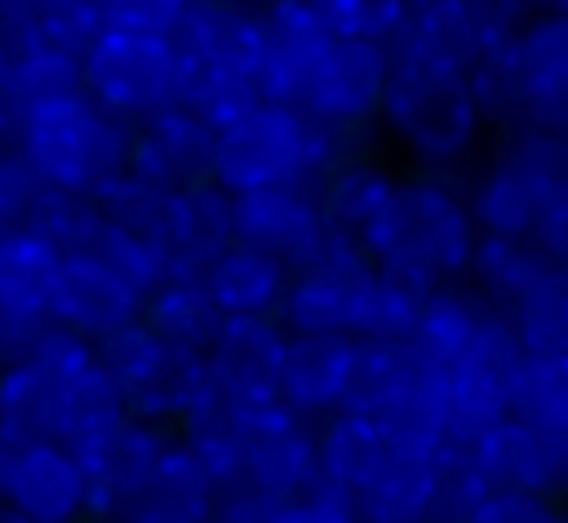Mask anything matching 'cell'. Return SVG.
I'll return each instance as SVG.
<instances>
[{
	"instance_id": "6da1fadb",
	"label": "cell",
	"mask_w": 568,
	"mask_h": 523,
	"mask_svg": "<svg viewBox=\"0 0 568 523\" xmlns=\"http://www.w3.org/2000/svg\"><path fill=\"white\" fill-rule=\"evenodd\" d=\"M377 270L408 275L426 288L462 284L479 248V226L466 199V177L404 168L386 208L359 235Z\"/></svg>"
},
{
	"instance_id": "7a4b0ae2",
	"label": "cell",
	"mask_w": 568,
	"mask_h": 523,
	"mask_svg": "<svg viewBox=\"0 0 568 523\" xmlns=\"http://www.w3.org/2000/svg\"><path fill=\"white\" fill-rule=\"evenodd\" d=\"M382 146L413 173L466 177L488 146L475 80L435 62H395L382 102Z\"/></svg>"
},
{
	"instance_id": "3957f363",
	"label": "cell",
	"mask_w": 568,
	"mask_h": 523,
	"mask_svg": "<svg viewBox=\"0 0 568 523\" xmlns=\"http://www.w3.org/2000/svg\"><path fill=\"white\" fill-rule=\"evenodd\" d=\"M9 142L22 151L40 182L98 199L129 173L133 124L111 115L80 89L13 115Z\"/></svg>"
},
{
	"instance_id": "277c9868",
	"label": "cell",
	"mask_w": 568,
	"mask_h": 523,
	"mask_svg": "<svg viewBox=\"0 0 568 523\" xmlns=\"http://www.w3.org/2000/svg\"><path fill=\"white\" fill-rule=\"evenodd\" d=\"M355 151H346L333 133L315 129L302 111L280 102H257L235 124L217 129L213 182L226 195L262 191V186H302L320 191V182Z\"/></svg>"
},
{
	"instance_id": "5b68a950",
	"label": "cell",
	"mask_w": 568,
	"mask_h": 523,
	"mask_svg": "<svg viewBox=\"0 0 568 523\" xmlns=\"http://www.w3.org/2000/svg\"><path fill=\"white\" fill-rule=\"evenodd\" d=\"M564 177L568 160L559 155L550 133L488 137L484 155L466 173V199L479 235L537 239V226Z\"/></svg>"
},
{
	"instance_id": "8992f818",
	"label": "cell",
	"mask_w": 568,
	"mask_h": 523,
	"mask_svg": "<svg viewBox=\"0 0 568 523\" xmlns=\"http://www.w3.org/2000/svg\"><path fill=\"white\" fill-rule=\"evenodd\" d=\"M377 266L368 262L359 235L337 230L333 222L293 266V284L280 310V324L302 337H351L355 310L373 284Z\"/></svg>"
},
{
	"instance_id": "52a82bcc",
	"label": "cell",
	"mask_w": 568,
	"mask_h": 523,
	"mask_svg": "<svg viewBox=\"0 0 568 523\" xmlns=\"http://www.w3.org/2000/svg\"><path fill=\"white\" fill-rule=\"evenodd\" d=\"M84 93L111 115L142 124L182 102V62L173 40L102 31L84 53Z\"/></svg>"
},
{
	"instance_id": "ba28073f",
	"label": "cell",
	"mask_w": 568,
	"mask_h": 523,
	"mask_svg": "<svg viewBox=\"0 0 568 523\" xmlns=\"http://www.w3.org/2000/svg\"><path fill=\"white\" fill-rule=\"evenodd\" d=\"M390 49L386 44H355L337 40L324 71L311 80L302 111L315 129L333 133L346 151H382V102L390 84Z\"/></svg>"
},
{
	"instance_id": "9c48e42d",
	"label": "cell",
	"mask_w": 568,
	"mask_h": 523,
	"mask_svg": "<svg viewBox=\"0 0 568 523\" xmlns=\"http://www.w3.org/2000/svg\"><path fill=\"white\" fill-rule=\"evenodd\" d=\"M142 244L160 270V284L182 275H204L235 244L231 195L217 182H191L173 191L160 226Z\"/></svg>"
},
{
	"instance_id": "30bf717a",
	"label": "cell",
	"mask_w": 568,
	"mask_h": 523,
	"mask_svg": "<svg viewBox=\"0 0 568 523\" xmlns=\"http://www.w3.org/2000/svg\"><path fill=\"white\" fill-rule=\"evenodd\" d=\"M257 22H262V62H257L262 102L297 106L311 80L333 58L337 35L320 22V13L306 0H266L257 9Z\"/></svg>"
},
{
	"instance_id": "8fae6325",
	"label": "cell",
	"mask_w": 568,
	"mask_h": 523,
	"mask_svg": "<svg viewBox=\"0 0 568 523\" xmlns=\"http://www.w3.org/2000/svg\"><path fill=\"white\" fill-rule=\"evenodd\" d=\"M0 501L44 523H93L89 474L67 443L13 448L0 439Z\"/></svg>"
},
{
	"instance_id": "7c38bea8",
	"label": "cell",
	"mask_w": 568,
	"mask_h": 523,
	"mask_svg": "<svg viewBox=\"0 0 568 523\" xmlns=\"http://www.w3.org/2000/svg\"><path fill=\"white\" fill-rule=\"evenodd\" d=\"M506 40L484 27L466 0H408L399 31L390 35V62H435L462 75H475L497 58Z\"/></svg>"
},
{
	"instance_id": "4fadbf2b",
	"label": "cell",
	"mask_w": 568,
	"mask_h": 523,
	"mask_svg": "<svg viewBox=\"0 0 568 523\" xmlns=\"http://www.w3.org/2000/svg\"><path fill=\"white\" fill-rule=\"evenodd\" d=\"M173 430L146 425L138 417L115 421L106 434L71 448L89 474V501H93V523H124V510L133 505L138 488L164 457Z\"/></svg>"
},
{
	"instance_id": "5bb4252c",
	"label": "cell",
	"mask_w": 568,
	"mask_h": 523,
	"mask_svg": "<svg viewBox=\"0 0 568 523\" xmlns=\"http://www.w3.org/2000/svg\"><path fill=\"white\" fill-rule=\"evenodd\" d=\"M497 66L510 75L541 133L568 120V13H537L497 49Z\"/></svg>"
},
{
	"instance_id": "9a60e30c",
	"label": "cell",
	"mask_w": 568,
	"mask_h": 523,
	"mask_svg": "<svg viewBox=\"0 0 568 523\" xmlns=\"http://www.w3.org/2000/svg\"><path fill=\"white\" fill-rule=\"evenodd\" d=\"M475 461L488 488H519L559 505L568 501V434L506 417L475 443Z\"/></svg>"
},
{
	"instance_id": "2e32d148",
	"label": "cell",
	"mask_w": 568,
	"mask_h": 523,
	"mask_svg": "<svg viewBox=\"0 0 568 523\" xmlns=\"http://www.w3.org/2000/svg\"><path fill=\"white\" fill-rule=\"evenodd\" d=\"M288 328L262 315H226L222 332L204 350V368L217 386L240 394L253 408L280 403V372L288 355Z\"/></svg>"
},
{
	"instance_id": "e0dca14e",
	"label": "cell",
	"mask_w": 568,
	"mask_h": 523,
	"mask_svg": "<svg viewBox=\"0 0 568 523\" xmlns=\"http://www.w3.org/2000/svg\"><path fill=\"white\" fill-rule=\"evenodd\" d=\"M257 492L275 501H297L320 483V448H315V425L293 417L284 403H271L257 412L253 434L244 443L240 474Z\"/></svg>"
},
{
	"instance_id": "ac0fdd59",
	"label": "cell",
	"mask_w": 568,
	"mask_h": 523,
	"mask_svg": "<svg viewBox=\"0 0 568 523\" xmlns=\"http://www.w3.org/2000/svg\"><path fill=\"white\" fill-rule=\"evenodd\" d=\"M213 151H217V129L178 102L133 124L129 173L164 191H182L191 182H213Z\"/></svg>"
},
{
	"instance_id": "d6986e66",
	"label": "cell",
	"mask_w": 568,
	"mask_h": 523,
	"mask_svg": "<svg viewBox=\"0 0 568 523\" xmlns=\"http://www.w3.org/2000/svg\"><path fill=\"white\" fill-rule=\"evenodd\" d=\"M169 40L178 49V62L191 71L257 80V62H262L257 9H240L226 0H191Z\"/></svg>"
},
{
	"instance_id": "ffe728a7",
	"label": "cell",
	"mask_w": 568,
	"mask_h": 523,
	"mask_svg": "<svg viewBox=\"0 0 568 523\" xmlns=\"http://www.w3.org/2000/svg\"><path fill=\"white\" fill-rule=\"evenodd\" d=\"M231 217H235V244L262 248L288 266H297L328 226L315 191L302 186H262L231 195Z\"/></svg>"
},
{
	"instance_id": "44dd1931",
	"label": "cell",
	"mask_w": 568,
	"mask_h": 523,
	"mask_svg": "<svg viewBox=\"0 0 568 523\" xmlns=\"http://www.w3.org/2000/svg\"><path fill=\"white\" fill-rule=\"evenodd\" d=\"M142 306H146V297L138 288H129L102 262L67 257L58 288H53V301H49V319L80 332L84 341H98V337L142 319Z\"/></svg>"
},
{
	"instance_id": "7402d4cb",
	"label": "cell",
	"mask_w": 568,
	"mask_h": 523,
	"mask_svg": "<svg viewBox=\"0 0 568 523\" xmlns=\"http://www.w3.org/2000/svg\"><path fill=\"white\" fill-rule=\"evenodd\" d=\"M71 399L75 381L36 359L0 372V439L13 448L62 443L71 425Z\"/></svg>"
},
{
	"instance_id": "603a6c76",
	"label": "cell",
	"mask_w": 568,
	"mask_h": 523,
	"mask_svg": "<svg viewBox=\"0 0 568 523\" xmlns=\"http://www.w3.org/2000/svg\"><path fill=\"white\" fill-rule=\"evenodd\" d=\"M217 474L173 434L146 483L138 488L124 523H209L217 505Z\"/></svg>"
},
{
	"instance_id": "cb8c5ba5",
	"label": "cell",
	"mask_w": 568,
	"mask_h": 523,
	"mask_svg": "<svg viewBox=\"0 0 568 523\" xmlns=\"http://www.w3.org/2000/svg\"><path fill=\"white\" fill-rule=\"evenodd\" d=\"M351 350H355V337H302V332H293L288 355H284V372H280V403L311 425L333 417L342 408Z\"/></svg>"
},
{
	"instance_id": "d4e9b609",
	"label": "cell",
	"mask_w": 568,
	"mask_h": 523,
	"mask_svg": "<svg viewBox=\"0 0 568 523\" xmlns=\"http://www.w3.org/2000/svg\"><path fill=\"white\" fill-rule=\"evenodd\" d=\"M359 523H439L435 452L390 448L377 474L355 492Z\"/></svg>"
},
{
	"instance_id": "484cf974",
	"label": "cell",
	"mask_w": 568,
	"mask_h": 523,
	"mask_svg": "<svg viewBox=\"0 0 568 523\" xmlns=\"http://www.w3.org/2000/svg\"><path fill=\"white\" fill-rule=\"evenodd\" d=\"M262 408L244 403L240 394H231L226 386H217L213 377L204 381V390L191 399V408L182 412L178 421V439L217 474V483H231L240 474V461H244V443L253 434V421H257Z\"/></svg>"
},
{
	"instance_id": "4316f807",
	"label": "cell",
	"mask_w": 568,
	"mask_h": 523,
	"mask_svg": "<svg viewBox=\"0 0 568 523\" xmlns=\"http://www.w3.org/2000/svg\"><path fill=\"white\" fill-rule=\"evenodd\" d=\"M217 306L226 315H262V319H280L288 284H293V266L248 248V244H231L209 270H204Z\"/></svg>"
},
{
	"instance_id": "83f0119b",
	"label": "cell",
	"mask_w": 568,
	"mask_h": 523,
	"mask_svg": "<svg viewBox=\"0 0 568 523\" xmlns=\"http://www.w3.org/2000/svg\"><path fill=\"white\" fill-rule=\"evenodd\" d=\"M488 310H493V306H488L466 279H462V284H439V288L426 297L422 319H417V328H413V337H408L413 359H417L422 368H430V372L462 363Z\"/></svg>"
},
{
	"instance_id": "f1b7e54d",
	"label": "cell",
	"mask_w": 568,
	"mask_h": 523,
	"mask_svg": "<svg viewBox=\"0 0 568 523\" xmlns=\"http://www.w3.org/2000/svg\"><path fill=\"white\" fill-rule=\"evenodd\" d=\"M142 324L173 350H191L204 355L213 346V337L226 324V310L217 306L213 288L204 275H182V279H164L155 284V293L142 306Z\"/></svg>"
},
{
	"instance_id": "f546056e",
	"label": "cell",
	"mask_w": 568,
	"mask_h": 523,
	"mask_svg": "<svg viewBox=\"0 0 568 523\" xmlns=\"http://www.w3.org/2000/svg\"><path fill=\"white\" fill-rule=\"evenodd\" d=\"M399 173H404V168L386 164L382 151H355V155H346V160L320 182V191H315L320 213H324L337 230L364 235L368 222L386 208V199H390Z\"/></svg>"
},
{
	"instance_id": "4dcf8cb0",
	"label": "cell",
	"mask_w": 568,
	"mask_h": 523,
	"mask_svg": "<svg viewBox=\"0 0 568 523\" xmlns=\"http://www.w3.org/2000/svg\"><path fill=\"white\" fill-rule=\"evenodd\" d=\"M422 377V363L413 359L408 346H390V341H355L351 350V372H346V390H342V408L337 412H355V417H386L408 386Z\"/></svg>"
},
{
	"instance_id": "1f68e13d",
	"label": "cell",
	"mask_w": 568,
	"mask_h": 523,
	"mask_svg": "<svg viewBox=\"0 0 568 523\" xmlns=\"http://www.w3.org/2000/svg\"><path fill=\"white\" fill-rule=\"evenodd\" d=\"M315 448H320V483H333V488L355 496L377 474V465L386 461L390 439L368 417L333 412L315 425Z\"/></svg>"
},
{
	"instance_id": "d6a6232c",
	"label": "cell",
	"mask_w": 568,
	"mask_h": 523,
	"mask_svg": "<svg viewBox=\"0 0 568 523\" xmlns=\"http://www.w3.org/2000/svg\"><path fill=\"white\" fill-rule=\"evenodd\" d=\"M555 262L541 253L537 239H501V235H479V248L470 257V270H466V284L497 310H510L519 306L537 284L541 275L550 270Z\"/></svg>"
},
{
	"instance_id": "836d02e7",
	"label": "cell",
	"mask_w": 568,
	"mask_h": 523,
	"mask_svg": "<svg viewBox=\"0 0 568 523\" xmlns=\"http://www.w3.org/2000/svg\"><path fill=\"white\" fill-rule=\"evenodd\" d=\"M209 381V368H204V355H191V350H173L164 346L160 359L146 368V377L124 394V412L146 421V425H160V430H178L182 412L191 408V399L204 390Z\"/></svg>"
},
{
	"instance_id": "e575fe53",
	"label": "cell",
	"mask_w": 568,
	"mask_h": 523,
	"mask_svg": "<svg viewBox=\"0 0 568 523\" xmlns=\"http://www.w3.org/2000/svg\"><path fill=\"white\" fill-rule=\"evenodd\" d=\"M62 262L67 257L49 239H40L31 230H4V239H0V310L49 315Z\"/></svg>"
},
{
	"instance_id": "d590c367",
	"label": "cell",
	"mask_w": 568,
	"mask_h": 523,
	"mask_svg": "<svg viewBox=\"0 0 568 523\" xmlns=\"http://www.w3.org/2000/svg\"><path fill=\"white\" fill-rule=\"evenodd\" d=\"M439 403L453 439H484L497 421L510 417V381L479 368H439Z\"/></svg>"
},
{
	"instance_id": "8d00e7d4",
	"label": "cell",
	"mask_w": 568,
	"mask_h": 523,
	"mask_svg": "<svg viewBox=\"0 0 568 523\" xmlns=\"http://www.w3.org/2000/svg\"><path fill=\"white\" fill-rule=\"evenodd\" d=\"M435 288L408 279V275H395V270H377L359 310H355V328L351 337L355 341H390V346H408L417 319H422V306Z\"/></svg>"
},
{
	"instance_id": "74e56055",
	"label": "cell",
	"mask_w": 568,
	"mask_h": 523,
	"mask_svg": "<svg viewBox=\"0 0 568 523\" xmlns=\"http://www.w3.org/2000/svg\"><path fill=\"white\" fill-rule=\"evenodd\" d=\"M106 226L111 222H106V213H102L98 199L44 182V191H40V199H36V208H31V217H27L22 230L49 239L62 257H84Z\"/></svg>"
},
{
	"instance_id": "f35d334b",
	"label": "cell",
	"mask_w": 568,
	"mask_h": 523,
	"mask_svg": "<svg viewBox=\"0 0 568 523\" xmlns=\"http://www.w3.org/2000/svg\"><path fill=\"white\" fill-rule=\"evenodd\" d=\"M510 417L568 434V355H524L510 377Z\"/></svg>"
},
{
	"instance_id": "ab89813d",
	"label": "cell",
	"mask_w": 568,
	"mask_h": 523,
	"mask_svg": "<svg viewBox=\"0 0 568 523\" xmlns=\"http://www.w3.org/2000/svg\"><path fill=\"white\" fill-rule=\"evenodd\" d=\"M528 355H568V266H550L541 284L506 310Z\"/></svg>"
},
{
	"instance_id": "60d3db41",
	"label": "cell",
	"mask_w": 568,
	"mask_h": 523,
	"mask_svg": "<svg viewBox=\"0 0 568 523\" xmlns=\"http://www.w3.org/2000/svg\"><path fill=\"white\" fill-rule=\"evenodd\" d=\"M160 350H164V341L142 324V319H133V324H124V328H115V332H106V337H98L93 341V368L120 390V399L146 377V368L160 359Z\"/></svg>"
},
{
	"instance_id": "b9f144b4",
	"label": "cell",
	"mask_w": 568,
	"mask_h": 523,
	"mask_svg": "<svg viewBox=\"0 0 568 523\" xmlns=\"http://www.w3.org/2000/svg\"><path fill=\"white\" fill-rule=\"evenodd\" d=\"M306 4L337 40H355V44H390L408 9V0H306Z\"/></svg>"
},
{
	"instance_id": "7bdbcfd3",
	"label": "cell",
	"mask_w": 568,
	"mask_h": 523,
	"mask_svg": "<svg viewBox=\"0 0 568 523\" xmlns=\"http://www.w3.org/2000/svg\"><path fill=\"white\" fill-rule=\"evenodd\" d=\"M49 44L44 0H0V84L36 62Z\"/></svg>"
},
{
	"instance_id": "ee69618b",
	"label": "cell",
	"mask_w": 568,
	"mask_h": 523,
	"mask_svg": "<svg viewBox=\"0 0 568 523\" xmlns=\"http://www.w3.org/2000/svg\"><path fill=\"white\" fill-rule=\"evenodd\" d=\"M169 195H173V191H164V186H155V182H142V177L124 173L111 191L98 195V204H102V213H106L111 226H120V230L146 239V235L160 226V217H164V208H169Z\"/></svg>"
},
{
	"instance_id": "f6af8a7d",
	"label": "cell",
	"mask_w": 568,
	"mask_h": 523,
	"mask_svg": "<svg viewBox=\"0 0 568 523\" xmlns=\"http://www.w3.org/2000/svg\"><path fill=\"white\" fill-rule=\"evenodd\" d=\"M462 523H568V510L550 496L519 488H488Z\"/></svg>"
},
{
	"instance_id": "bcb514c9",
	"label": "cell",
	"mask_w": 568,
	"mask_h": 523,
	"mask_svg": "<svg viewBox=\"0 0 568 523\" xmlns=\"http://www.w3.org/2000/svg\"><path fill=\"white\" fill-rule=\"evenodd\" d=\"M191 0H98L106 31H133V35H173Z\"/></svg>"
},
{
	"instance_id": "7dc6e473",
	"label": "cell",
	"mask_w": 568,
	"mask_h": 523,
	"mask_svg": "<svg viewBox=\"0 0 568 523\" xmlns=\"http://www.w3.org/2000/svg\"><path fill=\"white\" fill-rule=\"evenodd\" d=\"M44 182L36 177V168L22 160V151L13 142H0V226L4 230H22L36 199H40Z\"/></svg>"
},
{
	"instance_id": "c3c4849f",
	"label": "cell",
	"mask_w": 568,
	"mask_h": 523,
	"mask_svg": "<svg viewBox=\"0 0 568 523\" xmlns=\"http://www.w3.org/2000/svg\"><path fill=\"white\" fill-rule=\"evenodd\" d=\"M284 505H288V501H275V496L257 492V488L244 483V479H231V483H222L209 523H280Z\"/></svg>"
},
{
	"instance_id": "681fc988",
	"label": "cell",
	"mask_w": 568,
	"mask_h": 523,
	"mask_svg": "<svg viewBox=\"0 0 568 523\" xmlns=\"http://www.w3.org/2000/svg\"><path fill=\"white\" fill-rule=\"evenodd\" d=\"M280 523H359L355 514V496L333 488V483H315L311 492H302L297 501L284 505Z\"/></svg>"
},
{
	"instance_id": "f907efd6",
	"label": "cell",
	"mask_w": 568,
	"mask_h": 523,
	"mask_svg": "<svg viewBox=\"0 0 568 523\" xmlns=\"http://www.w3.org/2000/svg\"><path fill=\"white\" fill-rule=\"evenodd\" d=\"M44 332H49V315L0 310V372H13L22 363H31Z\"/></svg>"
},
{
	"instance_id": "816d5d0a",
	"label": "cell",
	"mask_w": 568,
	"mask_h": 523,
	"mask_svg": "<svg viewBox=\"0 0 568 523\" xmlns=\"http://www.w3.org/2000/svg\"><path fill=\"white\" fill-rule=\"evenodd\" d=\"M479 18H484V27L493 31V35H501V40H510L515 31H524L541 9H546V0H466Z\"/></svg>"
},
{
	"instance_id": "f5cc1de1",
	"label": "cell",
	"mask_w": 568,
	"mask_h": 523,
	"mask_svg": "<svg viewBox=\"0 0 568 523\" xmlns=\"http://www.w3.org/2000/svg\"><path fill=\"white\" fill-rule=\"evenodd\" d=\"M537 244H541V253L550 262L568 266V177L559 182V191H555V199H550V208H546V217L537 226Z\"/></svg>"
},
{
	"instance_id": "db71d44e",
	"label": "cell",
	"mask_w": 568,
	"mask_h": 523,
	"mask_svg": "<svg viewBox=\"0 0 568 523\" xmlns=\"http://www.w3.org/2000/svg\"><path fill=\"white\" fill-rule=\"evenodd\" d=\"M0 523H44V519H31V514H22V510H13L9 501H0Z\"/></svg>"
},
{
	"instance_id": "11a10c76",
	"label": "cell",
	"mask_w": 568,
	"mask_h": 523,
	"mask_svg": "<svg viewBox=\"0 0 568 523\" xmlns=\"http://www.w3.org/2000/svg\"><path fill=\"white\" fill-rule=\"evenodd\" d=\"M9 137H13V111H9V102L0 93V142H9Z\"/></svg>"
},
{
	"instance_id": "9f6ffc18",
	"label": "cell",
	"mask_w": 568,
	"mask_h": 523,
	"mask_svg": "<svg viewBox=\"0 0 568 523\" xmlns=\"http://www.w3.org/2000/svg\"><path fill=\"white\" fill-rule=\"evenodd\" d=\"M550 137H555V146H559V155L568 160V120H564V124H559V129H555Z\"/></svg>"
},
{
	"instance_id": "6f0895ef",
	"label": "cell",
	"mask_w": 568,
	"mask_h": 523,
	"mask_svg": "<svg viewBox=\"0 0 568 523\" xmlns=\"http://www.w3.org/2000/svg\"><path fill=\"white\" fill-rule=\"evenodd\" d=\"M541 13H568V0H546V9Z\"/></svg>"
},
{
	"instance_id": "680465c9",
	"label": "cell",
	"mask_w": 568,
	"mask_h": 523,
	"mask_svg": "<svg viewBox=\"0 0 568 523\" xmlns=\"http://www.w3.org/2000/svg\"><path fill=\"white\" fill-rule=\"evenodd\" d=\"M226 4H240V9H262L266 0H226Z\"/></svg>"
},
{
	"instance_id": "91938a15",
	"label": "cell",
	"mask_w": 568,
	"mask_h": 523,
	"mask_svg": "<svg viewBox=\"0 0 568 523\" xmlns=\"http://www.w3.org/2000/svg\"><path fill=\"white\" fill-rule=\"evenodd\" d=\"M0 239H4V226H0Z\"/></svg>"
}]
</instances>
